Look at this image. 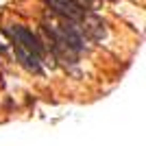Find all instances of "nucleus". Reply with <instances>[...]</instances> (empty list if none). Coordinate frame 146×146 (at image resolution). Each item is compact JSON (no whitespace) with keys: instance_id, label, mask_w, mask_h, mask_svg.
Here are the masks:
<instances>
[{"instance_id":"2","label":"nucleus","mask_w":146,"mask_h":146,"mask_svg":"<svg viewBox=\"0 0 146 146\" xmlns=\"http://www.w3.org/2000/svg\"><path fill=\"white\" fill-rule=\"evenodd\" d=\"M48 5L79 31L83 39L100 42L107 37V24L94 11H90L83 0H48Z\"/></svg>"},{"instance_id":"1","label":"nucleus","mask_w":146,"mask_h":146,"mask_svg":"<svg viewBox=\"0 0 146 146\" xmlns=\"http://www.w3.org/2000/svg\"><path fill=\"white\" fill-rule=\"evenodd\" d=\"M42 29L46 35V46L52 55L63 63H74L85 50V39L63 15L55 9H46L42 15Z\"/></svg>"},{"instance_id":"3","label":"nucleus","mask_w":146,"mask_h":146,"mask_svg":"<svg viewBox=\"0 0 146 146\" xmlns=\"http://www.w3.org/2000/svg\"><path fill=\"white\" fill-rule=\"evenodd\" d=\"M11 46L18 61L33 74L44 72V57H46V46L37 39L29 29L24 26H11Z\"/></svg>"}]
</instances>
